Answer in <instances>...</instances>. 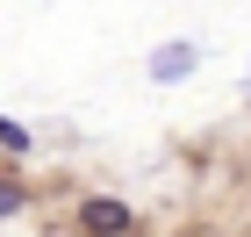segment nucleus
Wrapping results in <instances>:
<instances>
[{"instance_id": "obj_1", "label": "nucleus", "mask_w": 251, "mask_h": 237, "mask_svg": "<svg viewBox=\"0 0 251 237\" xmlns=\"http://www.w3.org/2000/svg\"><path fill=\"white\" fill-rule=\"evenodd\" d=\"M79 230H86V237H122V230H129V209L108 201V194H94V201H79Z\"/></svg>"}, {"instance_id": "obj_2", "label": "nucleus", "mask_w": 251, "mask_h": 237, "mask_svg": "<svg viewBox=\"0 0 251 237\" xmlns=\"http://www.w3.org/2000/svg\"><path fill=\"white\" fill-rule=\"evenodd\" d=\"M194 65H201V51H194V43H165V51H151V79H158V86L187 79Z\"/></svg>"}, {"instance_id": "obj_3", "label": "nucleus", "mask_w": 251, "mask_h": 237, "mask_svg": "<svg viewBox=\"0 0 251 237\" xmlns=\"http://www.w3.org/2000/svg\"><path fill=\"white\" fill-rule=\"evenodd\" d=\"M0 144H7V151H29V130H22V122H7V115H0Z\"/></svg>"}, {"instance_id": "obj_4", "label": "nucleus", "mask_w": 251, "mask_h": 237, "mask_svg": "<svg viewBox=\"0 0 251 237\" xmlns=\"http://www.w3.org/2000/svg\"><path fill=\"white\" fill-rule=\"evenodd\" d=\"M15 209H22V187H15V180H0V223L15 216Z\"/></svg>"}]
</instances>
